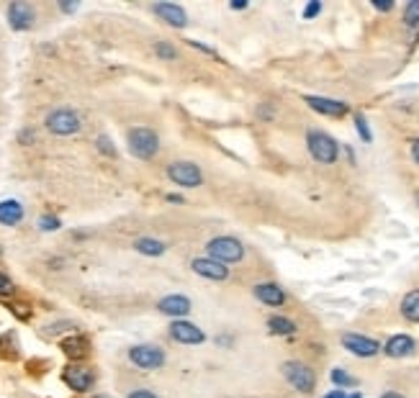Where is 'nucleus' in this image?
Instances as JSON below:
<instances>
[{"instance_id": "9b49d317", "label": "nucleus", "mask_w": 419, "mask_h": 398, "mask_svg": "<svg viewBox=\"0 0 419 398\" xmlns=\"http://www.w3.org/2000/svg\"><path fill=\"white\" fill-rule=\"evenodd\" d=\"M191 301H188L186 295H178V293H173V295H165V298H160L157 301V311H160L162 316H170L173 321H178V319H186L188 314H191Z\"/></svg>"}, {"instance_id": "2eb2a0df", "label": "nucleus", "mask_w": 419, "mask_h": 398, "mask_svg": "<svg viewBox=\"0 0 419 398\" xmlns=\"http://www.w3.org/2000/svg\"><path fill=\"white\" fill-rule=\"evenodd\" d=\"M414 349H417V342L409 334H393L391 340L383 345V354H388L393 359L409 357V354H414Z\"/></svg>"}, {"instance_id": "423d86ee", "label": "nucleus", "mask_w": 419, "mask_h": 398, "mask_svg": "<svg viewBox=\"0 0 419 398\" xmlns=\"http://www.w3.org/2000/svg\"><path fill=\"white\" fill-rule=\"evenodd\" d=\"M129 359L139 370H160L165 365V352L157 345H134L129 349Z\"/></svg>"}, {"instance_id": "dca6fc26", "label": "nucleus", "mask_w": 419, "mask_h": 398, "mask_svg": "<svg viewBox=\"0 0 419 398\" xmlns=\"http://www.w3.org/2000/svg\"><path fill=\"white\" fill-rule=\"evenodd\" d=\"M255 298L265 306H283L286 303V290L278 285V282H258L255 285Z\"/></svg>"}, {"instance_id": "c9c22d12", "label": "nucleus", "mask_w": 419, "mask_h": 398, "mask_svg": "<svg viewBox=\"0 0 419 398\" xmlns=\"http://www.w3.org/2000/svg\"><path fill=\"white\" fill-rule=\"evenodd\" d=\"M322 398H348V396H345V391H340V388H337V391H329L327 396H322Z\"/></svg>"}, {"instance_id": "c756f323", "label": "nucleus", "mask_w": 419, "mask_h": 398, "mask_svg": "<svg viewBox=\"0 0 419 398\" xmlns=\"http://www.w3.org/2000/svg\"><path fill=\"white\" fill-rule=\"evenodd\" d=\"M11 311H14V316H19L21 321H26L29 316H31L29 306H24V303H11Z\"/></svg>"}, {"instance_id": "79ce46f5", "label": "nucleus", "mask_w": 419, "mask_h": 398, "mask_svg": "<svg viewBox=\"0 0 419 398\" xmlns=\"http://www.w3.org/2000/svg\"><path fill=\"white\" fill-rule=\"evenodd\" d=\"M348 398H363L360 393H353V396H348Z\"/></svg>"}, {"instance_id": "b1692460", "label": "nucleus", "mask_w": 419, "mask_h": 398, "mask_svg": "<svg viewBox=\"0 0 419 398\" xmlns=\"http://www.w3.org/2000/svg\"><path fill=\"white\" fill-rule=\"evenodd\" d=\"M404 24L406 26H419V0H412L409 6L404 8Z\"/></svg>"}, {"instance_id": "412c9836", "label": "nucleus", "mask_w": 419, "mask_h": 398, "mask_svg": "<svg viewBox=\"0 0 419 398\" xmlns=\"http://www.w3.org/2000/svg\"><path fill=\"white\" fill-rule=\"evenodd\" d=\"M134 250L139 252V255H147V257H160L165 255V244L160 242V239H149V237H142L134 242Z\"/></svg>"}, {"instance_id": "bb28decb", "label": "nucleus", "mask_w": 419, "mask_h": 398, "mask_svg": "<svg viewBox=\"0 0 419 398\" xmlns=\"http://www.w3.org/2000/svg\"><path fill=\"white\" fill-rule=\"evenodd\" d=\"M59 226H62V221H59L57 216H49V213H44V216L39 218V229L41 231H57Z\"/></svg>"}, {"instance_id": "2f4dec72", "label": "nucleus", "mask_w": 419, "mask_h": 398, "mask_svg": "<svg viewBox=\"0 0 419 398\" xmlns=\"http://www.w3.org/2000/svg\"><path fill=\"white\" fill-rule=\"evenodd\" d=\"M319 11H322V3H311V6H306V11H303V19H314Z\"/></svg>"}, {"instance_id": "4468645a", "label": "nucleus", "mask_w": 419, "mask_h": 398, "mask_svg": "<svg viewBox=\"0 0 419 398\" xmlns=\"http://www.w3.org/2000/svg\"><path fill=\"white\" fill-rule=\"evenodd\" d=\"M191 267H193L196 275L206 277V280H226L229 277V267L211 260V257H196L193 262H191Z\"/></svg>"}, {"instance_id": "cd10ccee", "label": "nucleus", "mask_w": 419, "mask_h": 398, "mask_svg": "<svg viewBox=\"0 0 419 398\" xmlns=\"http://www.w3.org/2000/svg\"><path fill=\"white\" fill-rule=\"evenodd\" d=\"M14 293H16L14 280H11L6 272H0V298H8V295H14Z\"/></svg>"}, {"instance_id": "f03ea898", "label": "nucleus", "mask_w": 419, "mask_h": 398, "mask_svg": "<svg viewBox=\"0 0 419 398\" xmlns=\"http://www.w3.org/2000/svg\"><path fill=\"white\" fill-rule=\"evenodd\" d=\"M306 147H309L311 157H314L316 162H322V165H332V162H337V157H340V144H337L327 131L311 128L309 134H306Z\"/></svg>"}, {"instance_id": "6ab92c4d", "label": "nucleus", "mask_w": 419, "mask_h": 398, "mask_svg": "<svg viewBox=\"0 0 419 398\" xmlns=\"http://www.w3.org/2000/svg\"><path fill=\"white\" fill-rule=\"evenodd\" d=\"M62 352L67 354L70 359H83L85 354L91 352V345H88V340L85 337H70V340H65L62 342Z\"/></svg>"}, {"instance_id": "f257e3e1", "label": "nucleus", "mask_w": 419, "mask_h": 398, "mask_svg": "<svg viewBox=\"0 0 419 398\" xmlns=\"http://www.w3.org/2000/svg\"><path fill=\"white\" fill-rule=\"evenodd\" d=\"M126 144H129V152L134 154V157H139V160H152V157L160 152V136L147 126L129 128Z\"/></svg>"}, {"instance_id": "1a4fd4ad", "label": "nucleus", "mask_w": 419, "mask_h": 398, "mask_svg": "<svg viewBox=\"0 0 419 398\" xmlns=\"http://www.w3.org/2000/svg\"><path fill=\"white\" fill-rule=\"evenodd\" d=\"M62 378H65V383L70 385V391L75 393H88L93 388V383H96V372L91 370V367L85 365H67L65 372H62Z\"/></svg>"}, {"instance_id": "4c0bfd02", "label": "nucleus", "mask_w": 419, "mask_h": 398, "mask_svg": "<svg viewBox=\"0 0 419 398\" xmlns=\"http://www.w3.org/2000/svg\"><path fill=\"white\" fill-rule=\"evenodd\" d=\"M232 8H234V11H242V8H247V3H245V0H234Z\"/></svg>"}, {"instance_id": "ddd939ff", "label": "nucleus", "mask_w": 419, "mask_h": 398, "mask_svg": "<svg viewBox=\"0 0 419 398\" xmlns=\"http://www.w3.org/2000/svg\"><path fill=\"white\" fill-rule=\"evenodd\" d=\"M303 101L309 103V108L316 111V113L329 116V118H342V116H348V103L335 101V98H322V96H306Z\"/></svg>"}, {"instance_id": "7c9ffc66", "label": "nucleus", "mask_w": 419, "mask_h": 398, "mask_svg": "<svg viewBox=\"0 0 419 398\" xmlns=\"http://www.w3.org/2000/svg\"><path fill=\"white\" fill-rule=\"evenodd\" d=\"M126 398H157V393L147 391V388H136V391H131Z\"/></svg>"}, {"instance_id": "f704fd0d", "label": "nucleus", "mask_w": 419, "mask_h": 398, "mask_svg": "<svg viewBox=\"0 0 419 398\" xmlns=\"http://www.w3.org/2000/svg\"><path fill=\"white\" fill-rule=\"evenodd\" d=\"M59 8L65 13H72V11H78V3H59Z\"/></svg>"}, {"instance_id": "e433bc0d", "label": "nucleus", "mask_w": 419, "mask_h": 398, "mask_svg": "<svg viewBox=\"0 0 419 398\" xmlns=\"http://www.w3.org/2000/svg\"><path fill=\"white\" fill-rule=\"evenodd\" d=\"M26 141H34V131H21V144H26Z\"/></svg>"}, {"instance_id": "f8f14e48", "label": "nucleus", "mask_w": 419, "mask_h": 398, "mask_svg": "<svg viewBox=\"0 0 419 398\" xmlns=\"http://www.w3.org/2000/svg\"><path fill=\"white\" fill-rule=\"evenodd\" d=\"M170 337L175 342H181V345H201V342L206 340L203 329H198L196 324H191L186 319H178L170 324Z\"/></svg>"}, {"instance_id": "393cba45", "label": "nucleus", "mask_w": 419, "mask_h": 398, "mask_svg": "<svg viewBox=\"0 0 419 398\" xmlns=\"http://www.w3.org/2000/svg\"><path fill=\"white\" fill-rule=\"evenodd\" d=\"M355 128H358V134H360L363 141H373V134H370V128H368V121L363 113H355Z\"/></svg>"}, {"instance_id": "c85d7f7f", "label": "nucleus", "mask_w": 419, "mask_h": 398, "mask_svg": "<svg viewBox=\"0 0 419 398\" xmlns=\"http://www.w3.org/2000/svg\"><path fill=\"white\" fill-rule=\"evenodd\" d=\"M98 149H101L104 154H108V157H116V147L111 144L108 136H98Z\"/></svg>"}, {"instance_id": "5701e85b", "label": "nucleus", "mask_w": 419, "mask_h": 398, "mask_svg": "<svg viewBox=\"0 0 419 398\" xmlns=\"http://www.w3.org/2000/svg\"><path fill=\"white\" fill-rule=\"evenodd\" d=\"M332 383H335L337 388H355V385H358V378H353V375L345 372L342 367H335V370H332Z\"/></svg>"}, {"instance_id": "a19ab883", "label": "nucleus", "mask_w": 419, "mask_h": 398, "mask_svg": "<svg viewBox=\"0 0 419 398\" xmlns=\"http://www.w3.org/2000/svg\"><path fill=\"white\" fill-rule=\"evenodd\" d=\"M414 200H417V205H419V190H414Z\"/></svg>"}, {"instance_id": "aec40b11", "label": "nucleus", "mask_w": 419, "mask_h": 398, "mask_svg": "<svg viewBox=\"0 0 419 398\" xmlns=\"http://www.w3.org/2000/svg\"><path fill=\"white\" fill-rule=\"evenodd\" d=\"M401 314H404L406 321L419 324V288L409 290V293L404 295V301H401Z\"/></svg>"}, {"instance_id": "0eeeda50", "label": "nucleus", "mask_w": 419, "mask_h": 398, "mask_svg": "<svg viewBox=\"0 0 419 398\" xmlns=\"http://www.w3.org/2000/svg\"><path fill=\"white\" fill-rule=\"evenodd\" d=\"M168 178L173 180L175 185L181 188H198L203 183V173H201V167L193 165V162H173L168 165Z\"/></svg>"}, {"instance_id": "39448f33", "label": "nucleus", "mask_w": 419, "mask_h": 398, "mask_svg": "<svg viewBox=\"0 0 419 398\" xmlns=\"http://www.w3.org/2000/svg\"><path fill=\"white\" fill-rule=\"evenodd\" d=\"M206 250H208V257L221 265L239 262V260L245 257V247H242V242L234 237H213L211 242L206 244Z\"/></svg>"}, {"instance_id": "4be33fe9", "label": "nucleus", "mask_w": 419, "mask_h": 398, "mask_svg": "<svg viewBox=\"0 0 419 398\" xmlns=\"http://www.w3.org/2000/svg\"><path fill=\"white\" fill-rule=\"evenodd\" d=\"M268 329H271V334H276V337H291V334H296V324L291 319H286V316H271L268 319Z\"/></svg>"}, {"instance_id": "72a5a7b5", "label": "nucleus", "mask_w": 419, "mask_h": 398, "mask_svg": "<svg viewBox=\"0 0 419 398\" xmlns=\"http://www.w3.org/2000/svg\"><path fill=\"white\" fill-rule=\"evenodd\" d=\"M373 8H375V11H391V8H393V3H380V0H375V3H373Z\"/></svg>"}, {"instance_id": "7ed1b4c3", "label": "nucleus", "mask_w": 419, "mask_h": 398, "mask_svg": "<svg viewBox=\"0 0 419 398\" xmlns=\"http://www.w3.org/2000/svg\"><path fill=\"white\" fill-rule=\"evenodd\" d=\"M46 131H52L54 136H72L80 131V116L72 108H54L52 113H46L44 118Z\"/></svg>"}, {"instance_id": "ea45409f", "label": "nucleus", "mask_w": 419, "mask_h": 398, "mask_svg": "<svg viewBox=\"0 0 419 398\" xmlns=\"http://www.w3.org/2000/svg\"><path fill=\"white\" fill-rule=\"evenodd\" d=\"M168 200H170V203H183L181 195H168Z\"/></svg>"}, {"instance_id": "f3484780", "label": "nucleus", "mask_w": 419, "mask_h": 398, "mask_svg": "<svg viewBox=\"0 0 419 398\" xmlns=\"http://www.w3.org/2000/svg\"><path fill=\"white\" fill-rule=\"evenodd\" d=\"M152 11H155L165 24L175 26V29H183V26L188 24V13L183 11L181 6H175V3H155Z\"/></svg>"}, {"instance_id": "a878e982", "label": "nucleus", "mask_w": 419, "mask_h": 398, "mask_svg": "<svg viewBox=\"0 0 419 398\" xmlns=\"http://www.w3.org/2000/svg\"><path fill=\"white\" fill-rule=\"evenodd\" d=\"M155 51H157V57H162V59H175L178 57V49H175L173 44H168V41H157L155 44Z\"/></svg>"}, {"instance_id": "a211bd4d", "label": "nucleus", "mask_w": 419, "mask_h": 398, "mask_svg": "<svg viewBox=\"0 0 419 398\" xmlns=\"http://www.w3.org/2000/svg\"><path fill=\"white\" fill-rule=\"evenodd\" d=\"M24 221V205L19 200H0V224L3 226H16Z\"/></svg>"}, {"instance_id": "9d476101", "label": "nucleus", "mask_w": 419, "mask_h": 398, "mask_svg": "<svg viewBox=\"0 0 419 398\" xmlns=\"http://www.w3.org/2000/svg\"><path fill=\"white\" fill-rule=\"evenodd\" d=\"M342 347L348 349L355 357H375L380 352V345L370 337H363V334H342Z\"/></svg>"}, {"instance_id": "473e14b6", "label": "nucleus", "mask_w": 419, "mask_h": 398, "mask_svg": "<svg viewBox=\"0 0 419 398\" xmlns=\"http://www.w3.org/2000/svg\"><path fill=\"white\" fill-rule=\"evenodd\" d=\"M412 160L419 165V139H414V141H412Z\"/></svg>"}, {"instance_id": "6e6552de", "label": "nucleus", "mask_w": 419, "mask_h": 398, "mask_svg": "<svg viewBox=\"0 0 419 398\" xmlns=\"http://www.w3.org/2000/svg\"><path fill=\"white\" fill-rule=\"evenodd\" d=\"M6 16H8V26L14 31H29V29H34V21H36V11H34V6L26 3V0L11 3L6 8Z\"/></svg>"}, {"instance_id": "58836bf2", "label": "nucleus", "mask_w": 419, "mask_h": 398, "mask_svg": "<svg viewBox=\"0 0 419 398\" xmlns=\"http://www.w3.org/2000/svg\"><path fill=\"white\" fill-rule=\"evenodd\" d=\"M380 398H404V396H401V393H393V391H388V393H383V396H380Z\"/></svg>"}, {"instance_id": "20e7f679", "label": "nucleus", "mask_w": 419, "mask_h": 398, "mask_svg": "<svg viewBox=\"0 0 419 398\" xmlns=\"http://www.w3.org/2000/svg\"><path fill=\"white\" fill-rule=\"evenodd\" d=\"M281 372H283V378L288 380L298 393H311L316 388V375L309 365H303L298 359H288L281 365Z\"/></svg>"}]
</instances>
